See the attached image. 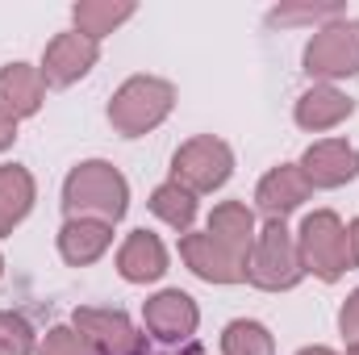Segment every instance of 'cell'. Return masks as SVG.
I'll list each match as a JSON object with an SVG mask.
<instances>
[{"label": "cell", "mask_w": 359, "mask_h": 355, "mask_svg": "<svg viewBox=\"0 0 359 355\" xmlns=\"http://www.w3.org/2000/svg\"><path fill=\"white\" fill-rule=\"evenodd\" d=\"M134 13H138L134 0H80L72 8V21H76V34L100 42L104 34H113L117 25H126Z\"/></svg>", "instance_id": "19"}, {"label": "cell", "mask_w": 359, "mask_h": 355, "mask_svg": "<svg viewBox=\"0 0 359 355\" xmlns=\"http://www.w3.org/2000/svg\"><path fill=\"white\" fill-rule=\"evenodd\" d=\"M309 180L305 172L297 168V163H280V168H271L268 176L259 180V188H255V205L264 209V217H288L292 209H301L305 201H309Z\"/></svg>", "instance_id": "12"}, {"label": "cell", "mask_w": 359, "mask_h": 355, "mask_svg": "<svg viewBox=\"0 0 359 355\" xmlns=\"http://www.w3.org/2000/svg\"><path fill=\"white\" fill-rule=\"evenodd\" d=\"M180 260L188 264L192 276H201L205 284H243L247 280V260L234 255L230 247H222L217 239H209L205 230L201 234H184L180 239Z\"/></svg>", "instance_id": "10"}, {"label": "cell", "mask_w": 359, "mask_h": 355, "mask_svg": "<svg viewBox=\"0 0 359 355\" xmlns=\"http://www.w3.org/2000/svg\"><path fill=\"white\" fill-rule=\"evenodd\" d=\"M301 276H305V267H301V255H297V234L280 217H268L264 230L255 234L247 280L264 293H288V288L301 284Z\"/></svg>", "instance_id": "3"}, {"label": "cell", "mask_w": 359, "mask_h": 355, "mask_svg": "<svg viewBox=\"0 0 359 355\" xmlns=\"http://www.w3.org/2000/svg\"><path fill=\"white\" fill-rule=\"evenodd\" d=\"M297 355H339V351H330V347H305V351H297Z\"/></svg>", "instance_id": "28"}, {"label": "cell", "mask_w": 359, "mask_h": 355, "mask_svg": "<svg viewBox=\"0 0 359 355\" xmlns=\"http://www.w3.org/2000/svg\"><path fill=\"white\" fill-rule=\"evenodd\" d=\"M117 272L130 284H155V280H163V272H168V247H163V239L151 234V230H134L121 243V251H117Z\"/></svg>", "instance_id": "13"}, {"label": "cell", "mask_w": 359, "mask_h": 355, "mask_svg": "<svg viewBox=\"0 0 359 355\" xmlns=\"http://www.w3.org/2000/svg\"><path fill=\"white\" fill-rule=\"evenodd\" d=\"M109 243H113V226L92 222V217H67L63 230H59V255L72 267L96 264L109 251Z\"/></svg>", "instance_id": "16"}, {"label": "cell", "mask_w": 359, "mask_h": 355, "mask_svg": "<svg viewBox=\"0 0 359 355\" xmlns=\"http://www.w3.org/2000/svg\"><path fill=\"white\" fill-rule=\"evenodd\" d=\"M339 330H343L347 343H359V288L343 301V309H339Z\"/></svg>", "instance_id": "25"}, {"label": "cell", "mask_w": 359, "mask_h": 355, "mask_svg": "<svg viewBox=\"0 0 359 355\" xmlns=\"http://www.w3.org/2000/svg\"><path fill=\"white\" fill-rule=\"evenodd\" d=\"M72 326L84 335L96 355H147V335L134 330V322L121 309H96V305H80L72 314Z\"/></svg>", "instance_id": "7"}, {"label": "cell", "mask_w": 359, "mask_h": 355, "mask_svg": "<svg viewBox=\"0 0 359 355\" xmlns=\"http://www.w3.org/2000/svg\"><path fill=\"white\" fill-rule=\"evenodd\" d=\"M42 100H46V80L38 67H29V63L0 67V113L21 121V117H34L42 109Z\"/></svg>", "instance_id": "15"}, {"label": "cell", "mask_w": 359, "mask_h": 355, "mask_svg": "<svg viewBox=\"0 0 359 355\" xmlns=\"http://www.w3.org/2000/svg\"><path fill=\"white\" fill-rule=\"evenodd\" d=\"M38 351V335L34 326L13 314V309H0V355H34Z\"/></svg>", "instance_id": "22"}, {"label": "cell", "mask_w": 359, "mask_h": 355, "mask_svg": "<svg viewBox=\"0 0 359 355\" xmlns=\"http://www.w3.org/2000/svg\"><path fill=\"white\" fill-rule=\"evenodd\" d=\"M142 326L159 343H188L201 326V309L184 288H163L142 305Z\"/></svg>", "instance_id": "9"}, {"label": "cell", "mask_w": 359, "mask_h": 355, "mask_svg": "<svg viewBox=\"0 0 359 355\" xmlns=\"http://www.w3.org/2000/svg\"><path fill=\"white\" fill-rule=\"evenodd\" d=\"M222 355H276V339L264 322L255 318H234L222 330Z\"/></svg>", "instance_id": "21"}, {"label": "cell", "mask_w": 359, "mask_h": 355, "mask_svg": "<svg viewBox=\"0 0 359 355\" xmlns=\"http://www.w3.org/2000/svg\"><path fill=\"white\" fill-rule=\"evenodd\" d=\"M188 355H201V351H188Z\"/></svg>", "instance_id": "31"}, {"label": "cell", "mask_w": 359, "mask_h": 355, "mask_svg": "<svg viewBox=\"0 0 359 355\" xmlns=\"http://www.w3.org/2000/svg\"><path fill=\"white\" fill-rule=\"evenodd\" d=\"M351 113H355V100H351L347 92H339L334 84H313L309 92H301V100H297V109H292L297 126L309 130V134L334 130V126H343Z\"/></svg>", "instance_id": "14"}, {"label": "cell", "mask_w": 359, "mask_h": 355, "mask_svg": "<svg viewBox=\"0 0 359 355\" xmlns=\"http://www.w3.org/2000/svg\"><path fill=\"white\" fill-rule=\"evenodd\" d=\"M130 209V184L126 176L104 163V159H84L63 180V213L67 217H92L104 226H117Z\"/></svg>", "instance_id": "1"}, {"label": "cell", "mask_w": 359, "mask_h": 355, "mask_svg": "<svg viewBox=\"0 0 359 355\" xmlns=\"http://www.w3.org/2000/svg\"><path fill=\"white\" fill-rule=\"evenodd\" d=\"M13 142H17V117L0 113V151H8Z\"/></svg>", "instance_id": "27"}, {"label": "cell", "mask_w": 359, "mask_h": 355, "mask_svg": "<svg viewBox=\"0 0 359 355\" xmlns=\"http://www.w3.org/2000/svg\"><path fill=\"white\" fill-rule=\"evenodd\" d=\"M234 176V151L213 138V134H196L172 155V180L180 188H188L192 196L201 192H217L226 180Z\"/></svg>", "instance_id": "6"}, {"label": "cell", "mask_w": 359, "mask_h": 355, "mask_svg": "<svg viewBox=\"0 0 359 355\" xmlns=\"http://www.w3.org/2000/svg\"><path fill=\"white\" fill-rule=\"evenodd\" d=\"M343 4H313V8H271V25H292V21H339Z\"/></svg>", "instance_id": "24"}, {"label": "cell", "mask_w": 359, "mask_h": 355, "mask_svg": "<svg viewBox=\"0 0 359 355\" xmlns=\"http://www.w3.org/2000/svg\"><path fill=\"white\" fill-rule=\"evenodd\" d=\"M0 276H4V255H0Z\"/></svg>", "instance_id": "30"}, {"label": "cell", "mask_w": 359, "mask_h": 355, "mask_svg": "<svg viewBox=\"0 0 359 355\" xmlns=\"http://www.w3.org/2000/svg\"><path fill=\"white\" fill-rule=\"evenodd\" d=\"M34 196H38L34 176H29L21 163H0V239L13 234V230L29 217Z\"/></svg>", "instance_id": "18"}, {"label": "cell", "mask_w": 359, "mask_h": 355, "mask_svg": "<svg viewBox=\"0 0 359 355\" xmlns=\"http://www.w3.org/2000/svg\"><path fill=\"white\" fill-rule=\"evenodd\" d=\"M151 213L159 217V222H168L172 230L180 234H188L192 230V222H196V196L188 192V188H180L176 180H168V184H159L155 192H151Z\"/></svg>", "instance_id": "20"}, {"label": "cell", "mask_w": 359, "mask_h": 355, "mask_svg": "<svg viewBox=\"0 0 359 355\" xmlns=\"http://www.w3.org/2000/svg\"><path fill=\"white\" fill-rule=\"evenodd\" d=\"M297 255L309 276H318L322 284L343 280L347 272V226L334 209H313L301 230H297Z\"/></svg>", "instance_id": "4"}, {"label": "cell", "mask_w": 359, "mask_h": 355, "mask_svg": "<svg viewBox=\"0 0 359 355\" xmlns=\"http://www.w3.org/2000/svg\"><path fill=\"white\" fill-rule=\"evenodd\" d=\"M347 355H359V343H351V347H347Z\"/></svg>", "instance_id": "29"}, {"label": "cell", "mask_w": 359, "mask_h": 355, "mask_svg": "<svg viewBox=\"0 0 359 355\" xmlns=\"http://www.w3.org/2000/svg\"><path fill=\"white\" fill-rule=\"evenodd\" d=\"M176 109V88L159 76H130L109 100V126L121 138H142Z\"/></svg>", "instance_id": "2"}, {"label": "cell", "mask_w": 359, "mask_h": 355, "mask_svg": "<svg viewBox=\"0 0 359 355\" xmlns=\"http://www.w3.org/2000/svg\"><path fill=\"white\" fill-rule=\"evenodd\" d=\"M209 239H217L222 247H230L234 255H243L251 264V247H255V213L243 205V201H222L213 213H209V226H205Z\"/></svg>", "instance_id": "17"}, {"label": "cell", "mask_w": 359, "mask_h": 355, "mask_svg": "<svg viewBox=\"0 0 359 355\" xmlns=\"http://www.w3.org/2000/svg\"><path fill=\"white\" fill-rule=\"evenodd\" d=\"M100 59V42H92L84 34H55L46 42V55H42V80L46 88H72L76 80H84Z\"/></svg>", "instance_id": "8"}, {"label": "cell", "mask_w": 359, "mask_h": 355, "mask_svg": "<svg viewBox=\"0 0 359 355\" xmlns=\"http://www.w3.org/2000/svg\"><path fill=\"white\" fill-rule=\"evenodd\" d=\"M359 267V217L347 222V272Z\"/></svg>", "instance_id": "26"}, {"label": "cell", "mask_w": 359, "mask_h": 355, "mask_svg": "<svg viewBox=\"0 0 359 355\" xmlns=\"http://www.w3.org/2000/svg\"><path fill=\"white\" fill-rule=\"evenodd\" d=\"M38 355H96V351L84 343V335L76 326H50L46 339H42V347H38Z\"/></svg>", "instance_id": "23"}, {"label": "cell", "mask_w": 359, "mask_h": 355, "mask_svg": "<svg viewBox=\"0 0 359 355\" xmlns=\"http://www.w3.org/2000/svg\"><path fill=\"white\" fill-rule=\"evenodd\" d=\"M305 76L322 84L359 76V17H339L313 29L305 46Z\"/></svg>", "instance_id": "5"}, {"label": "cell", "mask_w": 359, "mask_h": 355, "mask_svg": "<svg viewBox=\"0 0 359 355\" xmlns=\"http://www.w3.org/2000/svg\"><path fill=\"white\" fill-rule=\"evenodd\" d=\"M297 168L305 172L309 188H343L359 176V151L347 138H322L301 155Z\"/></svg>", "instance_id": "11"}]
</instances>
